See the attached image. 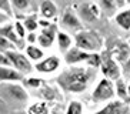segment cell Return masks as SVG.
<instances>
[{"instance_id": "obj_27", "label": "cell", "mask_w": 130, "mask_h": 114, "mask_svg": "<svg viewBox=\"0 0 130 114\" xmlns=\"http://www.w3.org/2000/svg\"><path fill=\"white\" fill-rule=\"evenodd\" d=\"M100 6H102V9H104L106 11H116V9L119 7L117 6V2L116 0H99Z\"/></svg>"}, {"instance_id": "obj_18", "label": "cell", "mask_w": 130, "mask_h": 114, "mask_svg": "<svg viewBox=\"0 0 130 114\" xmlns=\"http://www.w3.org/2000/svg\"><path fill=\"white\" fill-rule=\"evenodd\" d=\"M115 56L119 63H124L126 64V61L129 60V57H130V44L129 43H124V42H120L116 46Z\"/></svg>"}, {"instance_id": "obj_13", "label": "cell", "mask_w": 130, "mask_h": 114, "mask_svg": "<svg viewBox=\"0 0 130 114\" xmlns=\"http://www.w3.org/2000/svg\"><path fill=\"white\" fill-rule=\"evenodd\" d=\"M24 80V74L16 70L14 67H3L0 66V83H19Z\"/></svg>"}, {"instance_id": "obj_6", "label": "cell", "mask_w": 130, "mask_h": 114, "mask_svg": "<svg viewBox=\"0 0 130 114\" xmlns=\"http://www.w3.org/2000/svg\"><path fill=\"white\" fill-rule=\"evenodd\" d=\"M80 19L86 23H93L100 17L102 11H100L99 4L96 2H87V3H82L79 10H77Z\"/></svg>"}, {"instance_id": "obj_25", "label": "cell", "mask_w": 130, "mask_h": 114, "mask_svg": "<svg viewBox=\"0 0 130 114\" xmlns=\"http://www.w3.org/2000/svg\"><path fill=\"white\" fill-rule=\"evenodd\" d=\"M66 114H83V104L77 100L70 101L66 108Z\"/></svg>"}, {"instance_id": "obj_24", "label": "cell", "mask_w": 130, "mask_h": 114, "mask_svg": "<svg viewBox=\"0 0 130 114\" xmlns=\"http://www.w3.org/2000/svg\"><path fill=\"white\" fill-rule=\"evenodd\" d=\"M13 9H16L20 13H26L31 7V0H12Z\"/></svg>"}, {"instance_id": "obj_4", "label": "cell", "mask_w": 130, "mask_h": 114, "mask_svg": "<svg viewBox=\"0 0 130 114\" xmlns=\"http://www.w3.org/2000/svg\"><path fill=\"white\" fill-rule=\"evenodd\" d=\"M6 54H7V57L10 59V61H12V66L16 68V70H19L22 74H30V73L35 71V66H33V63H31L30 60H29V57L26 56V54H23L20 50H7L6 51Z\"/></svg>"}, {"instance_id": "obj_7", "label": "cell", "mask_w": 130, "mask_h": 114, "mask_svg": "<svg viewBox=\"0 0 130 114\" xmlns=\"http://www.w3.org/2000/svg\"><path fill=\"white\" fill-rule=\"evenodd\" d=\"M100 71L103 74V77H107V79L113 80H119L122 77V68L119 66V61L113 57H106L100 66Z\"/></svg>"}, {"instance_id": "obj_8", "label": "cell", "mask_w": 130, "mask_h": 114, "mask_svg": "<svg viewBox=\"0 0 130 114\" xmlns=\"http://www.w3.org/2000/svg\"><path fill=\"white\" fill-rule=\"evenodd\" d=\"M60 23H61V26L67 27V29H73V30H77V31L83 30L80 16H79V13H77L73 7H66L64 9V11L61 13Z\"/></svg>"}, {"instance_id": "obj_20", "label": "cell", "mask_w": 130, "mask_h": 114, "mask_svg": "<svg viewBox=\"0 0 130 114\" xmlns=\"http://www.w3.org/2000/svg\"><path fill=\"white\" fill-rule=\"evenodd\" d=\"M116 86V96L119 100H122L123 103H130V97H129V91H127V84L126 81L120 77L119 80L115 81Z\"/></svg>"}, {"instance_id": "obj_36", "label": "cell", "mask_w": 130, "mask_h": 114, "mask_svg": "<svg viewBox=\"0 0 130 114\" xmlns=\"http://www.w3.org/2000/svg\"><path fill=\"white\" fill-rule=\"evenodd\" d=\"M127 91H129V97H130V83H127Z\"/></svg>"}, {"instance_id": "obj_17", "label": "cell", "mask_w": 130, "mask_h": 114, "mask_svg": "<svg viewBox=\"0 0 130 114\" xmlns=\"http://www.w3.org/2000/svg\"><path fill=\"white\" fill-rule=\"evenodd\" d=\"M123 104L122 100H111L102 108V110L96 111L94 114H122L123 111Z\"/></svg>"}, {"instance_id": "obj_15", "label": "cell", "mask_w": 130, "mask_h": 114, "mask_svg": "<svg viewBox=\"0 0 130 114\" xmlns=\"http://www.w3.org/2000/svg\"><path fill=\"white\" fill-rule=\"evenodd\" d=\"M57 46L60 49L61 53H67L70 49L74 47V37H72L70 34H67L66 31H57Z\"/></svg>"}, {"instance_id": "obj_22", "label": "cell", "mask_w": 130, "mask_h": 114, "mask_svg": "<svg viewBox=\"0 0 130 114\" xmlns=\"http://www.w3.org/2000/svg\"><path fill=\"white\" fill-rule=\"evenodd\" d=\"M23 23H24V26H26V29H27L29 33H36L37 29L40 27L39 19L36 17V14H30V16H27V17H24Z\"/></svg>"}, {"instance_id": "obj_31", "label": "cell", "mask_w": 130, "mask_h": 114, "mask_svg": "<svg viewBox=\"0 0 130 114\" xmlns=\"http://www.w3.org/2000/svg\"><path fill=\"white\" fill-rule=\"evenodd\" d=\"M10 20H12V16H9L7 13H4V11L0 10V26H6V24H9Z\"/></svg>"}, {"instance_id": "obj_35", "label": "cell", "mask_w": 130, "mask_h": 114, "mask_svg": "<svg viewBox=\"0 0 130 114\" xmlns=\"http://www.w3.org/2000/svg\"><path fill=\"white\" fill-rule=\"evenodd\" d=\"M117 2V6H123V0H116Z\"/></svg>"}, {"instance_id": "obj_11", "label": "cell", "mask_w": 130, "mask_h": 114, "mask_svg": "<svg viewBox=\"0 0 130 114\" xmlns=\"http://www.w3.org/2000/svg\"><path fill=\"white\" fill-rule=\"evenodd\" d=\"M57 27L56 26H52L49 29H43L37 36V44L42 47L43 50L44 49H50L53 46L54 40L57 39Z\"/></svg>"}, {"instance_id": "obj_3", "label": "cell", "mask_w": 130, "mask_h": 114, "mask_svg": "<svg viewBox=\"0 0 130 114\" xmlns=\"http://www.w3.org/2000/svg\"><path fill=\"white\" fill-rule=\"evenodd\" d=\"M116 96V86L115 81L107 77H102L97 81L92 91V100L94 103H107L111 101Z\"/></svg>"}, {"instance_id": "obj_37", "label": "cell", "mask_w": 130, "mask_h": 114, "mask_svg": "<svg viewBox=\"0 0 130 114\" xmlns=\"http://www.w3.org/2000/svg\"><path fill=\"white\" fill-rule=\"evenodd\" d=\"M129 44H130V37H129Z\"/></svg>"}, {"instance_id": "obj_23", "label": "cell", "mask_w": 130, "mask_h": 114, "mask_svg": "<svg viewBox=\"0 0 130 114\" xmlns=\"http://www.w3.org/2000/svg\"><path fill=\"white\" fill-rule=\"evenodd\" d=\"M24 84L27 87H31V88H42L46 86V81L42 77L30 76V77H24Z\"/></svg>"}, {"instance_id": "obj_16", "label": "cell", "mask_w": 130, "mask_h": 114, "mask_svg": "<svg viewBox=\"0 0 130 114\" xmlns=\"http://www.w3.org/2000/svg\"><path fill=\"white\" fill-rule=\"evenodd\" d=\"M24 54L29 57V60L31 63H39L40 60L44 59V50L40 47L39 44H27L24 49Z\"/></svg>"}, {"instance_id": "obj_1", "label": "cell", "mask_w": 130, "mask_h": 114, "mask_svg": "<svg viewBox=\"0 0 130 114\" xmlns=\"http://www.w3.org/2000/svg\"><path fill=\"white\" fill-rule=\"evenodd\" d=\"M93 79V68L86 64L69 66L67 70L60 73L57 77V83L64 91L73 94H80L89 88Z\"/></svg>"}, {"instance_id": "obj_26", "label": "cell", "mask_w": 130, "mask_h": 114, "mask_svg": "<svg viewBox=\"0 0 130 114\" xmlns=\"http://www.w3.org/2000/svg\"><path fill=\"white\" fill-rule=\"evenodd\" d=\"M13 26H14V30H16V33L19 34L22 39H24L26 40V36H27V29H26V26H24V23L22 22V20H16L14 23H13Z\"/></svg>"}, {"instance_id": "obj_10", "label": "cell", "mask_w": 130, "mask_h": 114, "mask_svg": "<svg viewBox=\"0 0 130 114\" xmlns=\"http://www.w3.org/2000/svg\"><path fill=\"white\" fill-rule=\"evenodd\" d=\"M2 87L6 90V93L14 101H19V103L29 101V93H27V90L22 84H19V83H2Z\"/></svg>"}, {"instance_id": "obj_19", "label": "cell", "mask_w": 130, "mask_h": 114, "mask_svg": "<svg viewBox=\"0 0 130 114\" xmlns=\"http://www.w3.org/2000/svg\"><path fill=\"white\" fill-rule=\"evenodd\" d=\"M115 22L119 27H122L123 30L130 31V9L120 10L115 16Z\"/></svg>"}, {"instance_id": "obj_14", "label": "cell", "mask_w": 130, "mask_h": 114, "mask_svg": "<svg viewBox=\"0 0 130 114\" xmlns=\"http://www.w3.org/2000/svg\"><path fill=\"white\" fill-rule=\"evenodd\" d=\"M39 13L43 19H54L57 16V6L52 2V0H43L39 7Z\"/></svg>"}, {"instance_id": "obj_28", "label": "cell", "mask_w": 130, "mask_h": 114, "mask_svg": "<svg viewBox=\"0 0 130 114\" xmlns=\"http://www.w3.org/2000/svg\"><path fill=\"white\" fill-rule=\"evenodd\" d=\"M13 49H16V46L9 39L4 37L3 34H0V51H7V50H13Z\"/></svg>"}, {"instance_id": "obj_2", "label": "cell", "mask_w": 130, "mask_h": 114, "mask_svg": "<svg viewBox=\"0 0 130 114\" xmlns=\"http://www.w3.org/2000/svg\"><path fill=\"white\" fill-rule=\"evenodd\" d=\"M74 46L87 53H100L103 50V39L94 30H80L74 34Z\"/></svg>"}, {"instance_id": "obj_34", "label": "cell", "mask_w": 130, "mask_h": 114, "mask_svg": "<svg viewBox=\"0 0 130 114\" xmlns=\"http://www.w3.org/2000/svg\"><path fill=\"white\" fill-rule=\"evenodd\" d=\"M124 71L130 73V57H129V60L126 61V64H124Z\"/></svg>"}, {"instance_id": "obj_38", "label": "cell", "mask_w": 130, "mask_h": 114, "mask_svg": "<svg viewBox=\"0 0 130 114\" xmlns=\"http://www.w3.org/2000/svg\"><path fill=\"white\" fill-rule=\"evenodd\" d=\"M129 76H130V73H129Z\"/></svg>"}, {"instance_id": "obj_32", "label": "cell", "mask_w": 130, "mask_h": 114, "mask_svg": "<svg viewBox=\"0 0 130 114\" xmlns=\"http://www.w3.org/2000/svg\"><path fill=\"white\" fill-rule=\"evenodd\" d=\"M37 33H27L26 36V42L27 44H37Z\"/></svg>"}, {"instance_id": "obj_9", "label": "cell", "mask_w": 130, "mask_h": 114, "mask_svg": "<svg viewBox=\"0 0 130 114\" xmlns=\"http://www.w3.org/2000/svg\"><path fill=\"white\" fill-rule=\"evenodd\" d=\"M93 53H87L84 50H80L79 47H73L64 54V61L67 66H76V64H86Z\"/></svg>"}, {"instance_id": "obj_30", "label": "cell", "mask_w": 130, "mask_h": 114, "mask_svg": "<svg viewBox=\"0 0 130 114\" xmlns=\"http://www.w3.org/2000/svg\"><path fill=\"white\" fill-rule=\"evenodd\" d=\"M0 66H3V67H13L12 61L7 57L6 51H0Z\"/></svg>"}, {"instance_id": "obj_21", "label": "cell", "mask_w": 130, "mask_h": 114, "mask_svg": "<svg viewBox=\"0 0 130 114\" xmlns=\"http://www.w3.org/2000/svg\"><path fill=\"white\" fill-rule=\"evenodd\" d=\"M49 104L46 101H36L27 107V114H49Z\"/></svg>"}, {"instance_id": "obj_29", "label": "cell", "mask_w": 130, "mask_h": 114, "mask_svg": "<svg viewBox=\"0 0 130 114\" xmlns=\"http://www.w3.org/2000/svg\"><path fill=\"white\" fill-rule=\"evenodd\" d=\"M0 10L7 13L9 16L13 17V4L12 0H0Z\"/></svg>"}, {"instance_id": "obj_12", "label": "cell", "mask_w": 130, "mask_h": 114, "mask_svg": "<svg viewBox=\"0 0 130 114\" xmlns=\"http://www.w3.org/2000/svg\"><path fill=\"white\" fill-rule=\"evenodd\" d=\"M0 34H3L6 39H9V40L16 46V49H17V50H24V49H26L27 44H24L26 40L22 39L19 34L16 33L14 26H13V24H6V26H3L2 29H0Z\"/></svg>"}, {"instance_id": "obj_5", "label": "cell", "mask_w": 130, "mask_h": 114, "mask_svg": "<svg viewBox=\"0 0 130 114\" xmlns=\"http://www.w3.org/2000/svg\"><path fill=\"white\" fill-rule=\"evenodd\" d=\"M60 66H61L60 57L56 56V54H52V56H46L39 63H35V71L40 73V74H52V73L57 71Z\"/></svg>"}, {"instance_id": "obj_33", "label": "cell", "mask_w": 130, "mask_h": 114, "mask_svg": "<svg viewBox=\"0 0 130 114\" xmlns=\"http://www.w3.org/2000/svg\"><path fill=\"white\" fill-rule=\"evenodd\" d=\"M39 24H40V27H43V29H49V27L53 26L49 19H43V17L42 19H39Z\"/></svg>"}]
</instances>
